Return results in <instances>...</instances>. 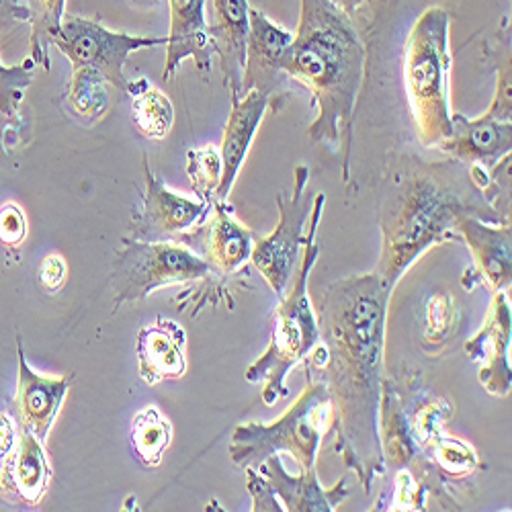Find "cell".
Here are the masks:
<instances>
[{
  "instance_id": "6da1fadb",
  "label": "cell",
  "mask_w": 512,
  "mask_h": 512,
  "mask_svg": "<svg viewBox=\"0 0 512 512\" xmlns=\"http://www.w3.org/2000/svg\"><path fill=\"white\" fill-rule=\"evenodd\" d=\"M392 291L375 271L324 287L316 300L320 343L304 359L308 377L330 394L336 449L367 494L386 476L379 410Z\"/></svg>"
},
{
  "instance_id": "7a4b0ae2",
  "label": "cell",
  "mask_w": 512,
  "mask_h": 512,
  "mask_svg": "<svg viewBox=\"0 0 512 512\" xmlns=\"http://www.w3.org/2000/svg\"><path fill=\"white\" fill-rule=\"evenodd\" d=\"M463 218L510 224L474 183L465 164L453 158L447 162L396 158L383 179L381 252L375 273L394 289L422 252L461 240L457 228Z\"/></svg>"
},
{
  "instance_id": "3957f363",
  "label": "cell",
  "mask_w": 512,
  "mask_h": 512,
  "mask_svg": "<svg viewBox=\"0 0 512 512\" xmlns=\"http://www.w3.org/2000/svg\"><path fill=\"white\" fill-rule=\"evenodd\" d=\"M283 72L312 95L318 107L308 127L314 144H324L343 160V183L351 175V144L357 99L365 74V44L353 17L330 0H300V25L293 33Z\"/></svg>"
},
{
  "instance_id": "277c9868",
  "label": "cell",
  "mask_w": 512,
  "mask_h": 512,
  "mask_svg": "<svg viewBox=\"0 0 512 512\" xmlns=\"http://www.w3.org/2000/svg\"><path fill=\"white\" fill-rule=\"evenodd\" d=\"M326 195L316 193L310 211V230L304 242L302 265L297 269L291 291L281 297V304L275 310L271 326V343L265 355L256 359L244 373L246 381L263 383V402L275 406L279 398H285L287 375L302 363L312 349L320 343V328L314 306L310 302V275L320 256V246L316 244L318 224L322 220Z\"/></svg>"
},
{
  "instance_id": "5b68a950",
  "label": "cell",
  "mask_w": 512,
  "mask_h": 512,
  "mask_svg": "<svg viewBox=\"0 0 512 512\" xmlns=\"http://www.w3.org/2000/svg\"><path fill=\"white\" fill-rule=\"evenodd\" d=\"M451 17L431 7L414 21L404 48V82L416 136L424 148H437L451 134L449 101Z\"/></svg>"
},
{
  "instance_id": "8992f818",
  "label": "cell",
  "mask_w": 512,
  "mask_h": 512,
  "mask_svg": "<svg viewBox=\"0 0 512 512\" xmlns=\"http://www.w3.org/2000/svg\"><path fill=\"white\" fill-rule=\"evenodd\" d=\"M332 400L320 379L308 377L306 390L279 420L271 424L246 422L236 426L230 441V459L240 467H259L271 455L289 453L302 472L316 469L324 435L332 429Z\"/></svg>"
},
{
  "instance_id": "52a82bcc",
  "label": "cell",
  "mask_w": 512,
  "mask_h": 512,
  "mask_svg": "<svg viewBox=\"0 0 512 512\" xmlns=\"http://www.w3.org/2000/svg\"><path fill=\"white\" fill-rule=\"evenodd\" d=\"M216 277L201 256L179 240H134L123 238L121 250L113 256L111 289L113 310L127 302H140L168 285L209 281Z\"/></svg>"
},
{
  "instance_id": "ba28073f",
  "label": "cell",
  "mask_w": 512,
  "mask_h": 512,
  "mask_svg": "<svg viewBox=\"0 0 512 512\" xmlns=\"http://www.w3.org/2000/svg\"><path fill=\"white\" fill-rule=\"evenodd\" d=\"M168 37H142L123 31H111L101 19L82 15L64 17L52 46H56L72 64V68H93L117 91L125 93V62L134 52L144 48L166 46Z\"/></svg>"
},
{
  "instance_id": "9c48e42d",
  "label": "cell",
  "mask_w": 512,
  "mask_h": 512,
  "mask_svg": "<svg viewBox=\"0 0 512 512\" xmlns=\"http://www.w3.org/2000/svg\"><path fill=\"white\" fill-rule=\"evenodd\" d=\"M310 168L297 164L293 170V191L277 193L275 203L279 209V222L271 236L254 242L250 263L279 297L285 295L287 283L295 273L300 248L304 246V228L314 205V195L308 191Z\"/></svg>"
},
{
  "instance_id": "30bf717a",
  "label": "cell",
  "mask_w": 512,
  "mask_h": 512,
  "mask_svg": "<svg viewBox=\"0 0 512 512\" xmlns=\"http://www.w3.org/2000/svg\"><path fill=\"white\" fill-rule=\"evenodd\" d=\"M293 41V33L271 21L263 11L250 7V29L246 39V62L242 74V97L261 91L271 101V111H281L287 103L293 80L283 72L281 62Z\"/></svg>"
},
{
  "instance_id": "8fae6325",
  "label": "cell",
  "mask_w": 512,
  "mask_h": 512,
  "mask_svg": "<svg viewBox=\"0 0 512 512\" xmlns=\"http://www.w3.org/2000/svg\"><path fill=\"white\" fill-rule=\"evenodd\" d=\"M144 179L146 195L142 205L132 218L134 240H177L181 234L197 228L209 216L213 203L201 199H189L170 191L164 181L150 168L148 156L144 154Z\"/></svg>"
},
{
  "instance_id": "7c38bea8",
  "label": "cell",
  "mask_w": 512,
  "mask_h": 512,
  "mask_svg": "<svg viewBox=\"0 0 512 512\" xmlns=\"http://www.w3.org/2000/svg\"><path fill=\"white\" fill-rule=\"evenodd\" d=\"M209 265L211 273L220 279H234L244 275L256 234L234 218V207L226 201H216L211 209V220L203 226L181 234L177 238Z\"/></svg>"
},
{
  "instance_id": "4fadbf2b",
  "label": "cell",
  "mask_w": 512,
  "mask_h": 512,
  "mask_svg": "<svg viewBox=\"0 0 512 512\" xmlns=\"http://www.w3.org/2000/svg\"><path fill=\"white\" fill-rule=\"evenodd\" d=\"M512 312L506 291L494 293L486 320L476 336L465 343V353L478 363V379L492 396H508L512 386L510 369Z\"/></svg>"
},
{
  "instance_id": "5bb4252c",
  "label": "cell",
  "mask_w": 512,
  "mask_h": 512,
  "mask_svg": "<svg viewBox=\"0 0 512 512\" xmlns=\"http://www.w3.org/2000/svg\"><path fill=\"white\" fill-rule=\"evenodd\" d=\"M17 357H19V388L13 400V420L17 429L33 435L41 443L48 441V435L58 418L62 402L70 390L72 375L46 377L35 373L25 359L23 340L17 334Z\"/></svg>"
},
{
  "instance_id": "9a60e30c",
  "label": "cell",
  "mask_w": 512,
  "mask_h": 512,
  "mask_svg": "<svg viewBox=\"0 0 512 512\" xmlns=\"http://www.w3.org/2000/svg\"><path fill=\"white\" fill-rule=\"evenodd\" d=\"M451 134L435 150L465 166L492 170L512 150V123L488 117L486 113L469 119L461 113L451 115Z\"/></svg>"
},
{
  "instance_id": "2e32d148",
  "label": "cell",
  "mask_w": 512,
  "mask_h": 512,
  "mask_svg": "<svg viewBox=\"0 0 512 512\" xmlns=\"http://www.w3.org/2000/svg\"><path fill=\"white\" fill-rule=\"evenodd\" d=\"M166 3L170 9V31L166 35L168 44L162 82L173 80L179 66L189 58L195 60L201 74H207L216 54L205 15L207 0H166Z\"/></svg>"
},
{
  "instance_id": "e0dca14e",
  "label": "cell",
  "mask_w": 512,
  "mask_h": 512,
  "mask_svg": "<svg viewBox=\"0 0 512 512\" xmlns=\"http://www.w3.org/2000/svg\"><path fill=\"white\" fill-rule=\"evenodd\" d=\"M259 472L269 480L277 498L283 500V508L289 512H332L349 496V476L340 478L332 488H324L318 482L316 469L291 476L281 459V453L271 455L259 465Z\"/></svg>"
},
{
  "instance_id": "ac0fdd59",
  "label": "cell",
  "mask_w": 512,
  "mask_h": 512,
  "mask_svg": "<svg viewBox=\"0 0 512 512\" xmlns=\"http://www.w3.org/2000/svg\"><path fill=\"white\" fill-rule=\"evenodd\" d=\"M50 476L46 443L19 429V437L0 469V492L15 504L37 506L48 492Z\"/></svg>"
},
{
  "instance_id": "d6986e66",
  "label": "cell",
  "mask_w": 512,
  "mask_h": 512,
  "mask_svg": "<svg viewBox=\"0 0 512 512\" xmlns=\"http://www.w3.org/2000/svg\"><path fill=\"white\" fill-rule=\"evenodd\" d=\"M213 15H216V23L209 25L211 44L220 58L224 84L230 89L232 99H240L250 5L248 0H213Z\"/></svg>"
},
{
  "instance_id": "ffe728a7",
  "label": "cell",
  "mask_w": 512,
  "mask_h": 512,
  "mask_svg": "<svg viewBox=\"0 0 512 512\" xmlns=\"http://www.w3.org/2000/svg\"><path fill=\"white\" fill-rule=\"evenodd\" d=\"M459 236L469 246L476 263V283H486L492 293L510 289L512 279V230L510 224H488L478 218H463Z\"/></svg>"
},
{
  "instance_id": "44dd1931",
  "label": "cell",
  "mask_w": 512,
  "mask_h": 512,
  "mask_svg": "<svg viewBox=\"0 0 512 512\" xmlns=\"http://www.w3.org/2000/svg\"><path fill=\"white\" fill-rule=\"evenodd\" d=\"M267 109H271V101L261 91H248L240 99H232V111L224 130L222 140V181L216 193V201H226L240 168L246 160V154L252 146L256 130L265 119Z\"/></svg>"
},
{
  "instance_id": "7402d4cb",
  "label": "cell",
  "mask_w": 512,
  "mask_h": 512,
  "mask_svg": "<svg viewBox=\"0 0 512 512\" xmlns=\"http://www.w3.org/2000/svg\"><path fill=\"white\" fill-rule=\"evenodd\" d=\"M187 334L166 318H156L154 324L144 326L138 334V361L140 379L148 386L160 381L179 379L187 371Z\"/></svg>"
},
{
  "instance_id": "603a6c76",
  "label": "cell",
  "mask_w": 512,
  "mask_h": 512,
  "mask_svg": "<svg viewBox=\"0 0 512 512\" xmlns=\"http://www.w3.org/2000/svg\"><path fill=\"white\" fill-rule=\"evenodd\" d=\"M125 93L132 99V119L138 132L150 140H164L175 123V107L148 78L127 82Z\"/></svg>"
},
{
  "instance_id": "cb8c5ba5",
  "label": "cell",
  "mask_w": 512,
  "mask_h": 512,
  "mask_svg": "<svg viewBox=\"0 0 512 512\" xmlns=\"http://www.w3.org/2000/svg\"><path fill=\"white\" fill-rule=\"evenodd\" d=\"M107 80L93 68H72V78L64 95L66 111L82 125L101 121L109 111Z\"/></svg>"
},
{
  "instance_id": "d4e9b609",
  "label": "cell",
  "mask_w": 512,
  "mask_h": 512,
  "mask_svg": "<svg viewBox=\"0 0 512 512\" xmlns=\"http://www.w3.org/2000/svg\"><path fill=\"white\" fill-rule=\"evenodd\" d=\"M130 441L136 459L144 467H158L173 441V424L156 406H148L134 416Z\"/></svg>"
},
{
  "instance_id": "484cf974",
  "label": "cell",
  "mask_w": 512,
  "mask_h": 512,
  "mask_svg": "<svg viewBox=\"0 0 512 512\" xmlns=\"http://www.w3.org/2000/svg\"><path fill=\"white\" fill-rule=\"evenodd\" d=\"M23 3L29 13L27 23L31 27L29 58L35 66L50 70V46L66 17V0H23Z\"/></svg>"
},
{
  "instance_id": "4316f807",
  "label": "cell",
  "mask_w": 512,
  "mask_h": 512,
  "mask_svg": "<svg viewBox=\"0 0 512 512\" xmlns=\"http://www.w3.org/2000/svg\"><path fill=\"white\" fill-rule=\"evenodd\" d=\"M494 48V62H496V93L490 109L486 111L488 117L510 121L512 113V84H510V17L506 15L500 23V29L492 41Z\"/></svg>"
},
{
  "instance_id": "83f0119b",
  "label": "cell",
  "mask_w": 512,
  "mask_h": 512,
  "mask_svg": "<svg viewBox=\"0 0 512 512\" xmlns=\"http://www.w3.org/2000/svg\"><path fill=\"white\" fill-rule=\"evenodd\" d=\"M187 175L197 199L216 203L222 181V154L216 146L193 148L187 152Z\"/></svg>"
},
{
  "instance_id": "f1b7e54d",
  "label": "cell",
  "mask_w": 512,
  "mask_h": 512,
  "mask_svg": "<svg viewBox=\"0 0 512 512\" xmlns=\"http://www.w3.org/2000/svg\"><path fill=\"white\" fill-rule=\"evenodd\" d=\"M426 455L439 467V476H465L478 465V455L472 449L457 439H447L443 433L431 441Z\"/></svg>"
},
{
  "instance_id": "f546056e",
  "label": "cell",
  "mask_w": 512,
  "mask_h": 512,
  "mask_svg": "<svg viewBox=\"0 0 512 512\" xmlns=\"http://www.w3.org/2000/svg\"><path fill=\"white\" fill-rule=\"evenodd\" d=\"M35 78V62L27 58L21 66H5L0 60V115L7 119H19V109L25 99V91Z\"/></svg>"
},
{
  "instance_id": "4dcf8cb0",
  "label": "cell",
  "mask_w": 512,
  "mask_h": 512,
  "mask_svg": "<svg viewBox=\"0 0 512 512\" xmlns=\"http://www.w3.org/2000/svg\"><path fill=\"white\" fill-rule=\"evenodd\" d=\"M27 236V216L21 205L9 201L0 207V244L19 248Z\"/></svg>"
},
{
  "instance_id": "1f68e13d",
  "label": "cell",
  "mask_w": 512,
  "mask_h": 512,
  "mask_svg": "<svg viewBox=\"0 0 512 512\" xmlns=\"http://www.w3.org/2000/svg\"><path fill=\"white\" fill-rule=\"evenodd\" d=\"M246 469V488L252 496V510L254 512H281L285 510L279 504V498L275 496L269 480L256 472L254 467H244Z\"/></svg>"
},
{
  "instance_id": "d6a6232c",
  "label": "cell",
  "mask_w": 512,
  "mask_h": 512,
  "mask_svg": "<svg viewBox=\"0 0 512 512\" xmlns=\"http://www.w3.org/2000/svg\"><path fill=\"white\" fill-rule=\"evenodd\" d=\"M68 267L60 254H50L39 267V285L48 293H56L66 283Z\"/></svg>"
},
{
  "instance_id": "836d02e7",
  "label": "cell",
  "mask_w": 512,
  "mask_h": 512,
  "mask_svg": "<svg viewBox=\"0 0 512 512\" xmlns=\"http://www.w3.org/2000/svg\"><path fill=\"white\" fill-rule=\"evenodd\" d=\"M17 437H19V429L15 420L9 414L0 412V469H3V463L9 457Z\"/></svg>"
},
{
  "instance_id": "e575fe53",
  "label": "cell",
  "mask_w": 512,
  "mask_h": 512,
  "mask_svg": "<svg viewBox=\"0 0 512 512\" xmlns=\"http://www.w3.org/2000/svg\"><path fill=\"white\" fill-rule=\"evenodd\" d=\"M29 13L23 0H0V29L13 23H27Z\"/></svg>"
},
{
  "instance_id": "d590c367",
  "label": "cell",
  "mask_w": 512,
  "mask_h": 512,
  "mask_svg": "<svg viewBox=\"0 0 512 512\" xmlns=\"http://www.w3.org/2000/svg\"><path fill=\"white\" fill-rule=\"evenodd\" d=\"M330 3L343 13H347L349 17H355V13L367 3V0H330Z\"/></svg>"
},
{
  "instance_id": "8d00e7d4",
  "label": "cell",
  "mask_w": 512,
  "mask_h": 512,
  "mask_svg": "<svg viewBox=\"0 0 512 512\" xmlns=\"http://www.w3.org/2000/svg\"><path fill=\"white\" fill-rule=\"evenodd\" d=\"M130 3H134V5H140V7H158V5H162V0H130Z\"/></svg>"
},
{
  "instance_id": "74e56055",
  "label": "cell",
  "mask_w": 512,
  "mask_h": 512,
  "mask_svg": "<svg viewBox=\"0 0 512 512\" xmlns=\"http://www.w3.org/2000/svg\"><path fill=\"white\" fill-rule=\"evenodd\" d=\"M379 3H390V0H379Z\"/></svg>"
}]
</instances>
